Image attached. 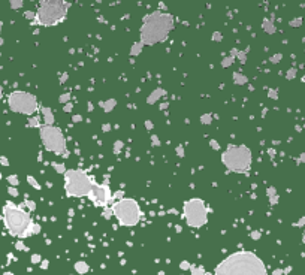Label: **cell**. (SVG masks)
Instances as JSON below:
<instances>
[{"mask_svg":"<svg viewBox=\"0 0 305 275\" xmlns=\"http://www.w3.org/2000/svg\"><path fill=\"white\" fill-rule=\"evenodd\" d=\"M214 275H268V269L257 254L239 250L223 259L215 266Z\"/></svg>","mask_w":305,"mask_h":275,"instance_id":"6da1fadb","label":"cell"},{"mask_svg":"<svg viewBox=\"0 0 305 275\" xmlns=\"http://www.w3.org/2000/svg\"><path fill=\"white\" fill-rule=\"evenodd\" d=\"M3 214V223L6 230L11 236L18 239H26L29 236H33L40 233V224H37L32 220L30 212L24 209V205H17L14 202H5L2 208Z\"/></svg>","mask_w":305,"mask_h":275,"instance_id":"7a4b0ae2","label":"cell"},{"mask_svg":"<svg viewBox=\"0 0 305 275\" xmlns=\"http://www.w3.org/2000/svg\"><path fill=\"white\" fill-rule=\"evenodd\" d=\"M174 26H175V19H174V15H171L169 12L154 11L145 15L142 19L141 30H139L141 42L148 46L163 42L174 30Z\"/></svg>","mask_w":305,"mask_h":275,"instance_id":"3957f363","label":"cell"},{"mask_svg":"<svg viewBox=\"0 0 305 275\" xmlns=\"http://www.w3.org/2000/svg\"><path fill=\"white\" fill-rule=\"evenodd\" d=\"M69 3L64 0H45L39 3V8L36 11V17L32 24L36 26H45L51 27L55 24H60L66 18L69 11Z\"/></svg>","mask_w":305,"mask_h":275,"instance_id":"277c9868","label":"cell"},{"mask_svg":"<svg viewBox=\"0 0 305 275\" xmlns=\"http://www.w3.org/2000/svg\"><path fill=\"white\" fill-rule=\"evenodd\" d=\"M221 163L227 170L232 172H239L244 174L250 170L251 163H253V153L247 145H233L229 144L224 153H221Z\"/></svg>","mask_w":305,"mask_h":275,"instance_id":"5b68a950","label":"cell"},{"mask_svg":"<svg viewBox=\"0 0 305 275\" xmlns=\"http://www.w3.org/2000/svg\"><path fill=\"white\" fill-rule=\"evenodd\" d=\"M64 177V193L68 198H88L93 190L94 178L82 169H69Z\"/></svg>","mask_w":305,"mask_h":275,"instance_id":"8992f818","label":"cell"},{"mask_svg":"<svg viewBox=\"0 0 305 275\" xmlns=\"http://www.w3.org/2000/svg\"><path fill=\"white\" fill-rule=\"evenodd\" d=\"M112 215L118 220V224L123 227H133L141 221V206L133 198H123L111 206Z\"/></svg>","mask_w":305,"mask_h":275,"instance_id":"52a82bcc","label":"cell"},{"mask_svg":"<svg viewBox=\"0 0 305 275\" xmlns=\"http://www.w3.org/2000/svg\"><path fill=\"white\" fill-rule=\"evenodd\" d=\"M184 220L189 227L199 229L208 223V208L200 198H192L182 203Z\"/></svg>","mask_w":305,"mask_h":275,"instance_id":"ba28073f","label":"cell"},{"mask_svg":"<svg viewBox=\"0 0 305 275\" xmlns=\"http://www.w3.org/2000/svg\"><path fill=\"white\" fill-rule=\"evenodd\" d=\"M8 106L12 112L23 114L26 117H33L39 108L37 97L35 94L23 90H15L8 96Z\"/></svg>","mask_w":305,"mask_h":275,"instance_id":"9c48e42d","label":"cell"},{"mask_svg":"<svg viewBox=\"0 0 305 275\" xmlns=\"http://www.w3.org/2000/svg\"><path fill=\"white\" fill-rule=\"evenodd\" d=\"M39 136L47 151H51L57 156H66V138L60 127L42 124L39 129Z\"/></svg>","mask_w":305,"mask_h":275,"instance_id":"30bf717a","label":"cell"},{"mask_svg":"<svg viewBox=\"0 0 305 275\" xmlns=\"http://www.w3.org/2000/svg\"><path fill=\"white\" fill-rule=\"evenodd\" d=\"M88 199L96 206H103L106 208L108 203L112 202V191H111V187L108 184H97L94 181V185H93V190L88 194Z\"/></svg>","mask_w":305,"mask_h":275,"instance_id":"8fae6325","label":"cell"},{"mask_svg":"<svg viewBox=\"0 0 305 275\" xmlns=\"http://www.w3.org/2000/svg\"><path fill=\"white\" fill-rule=\"evenodd\" d=\"M165 94H166V90H163V88H156V90H153V91L148 94V97H147V103H148V105L157 103Z\"/></svg>","mask_w":305,"mask_h":275,"instance_id":"7c38bea8","label":"cell"},{"mask_svg":"<svg viewBox=\"0 0 305 275\" xmlns=\"http://www.w3.org/2000/svg\"><path fill=\"white\" fill-rule=\"evenodd\" d=\"M42 117H43V126H54V114L50 106H42L40 108Z\"/></svg>","mask_w":305,"mask_h":275,"instance_id":"4fadbf2b","label":"cell"},{"mask_svg":"<svg viewBox=\"0 0 305 275\" xmlns=\"http://www.w3.org/2000/svg\"><path fill=\"white\" fill-rule=\"evenodd\" d=\"M73 269H75V272L79 275H84L87 274L90 271V265L87 262H84V260H78L75 265H73Z\"/></svg>","mask_w":305,"mask_h":275,"instance_id":"5bb4252c","label":"cell"},{"mask_svg":"<svg viewBox=\"0 0 305 275\" xmlns=\"http://www.w3.org/2000/svg\"><path fill=\"white\" fill-rule=\"evenodd\" d=\"M99 106L102 108V109L105 111V112H111V111L114 109L115 106H117V100L115 99H108V100H102V102H99Z\"/></svg>","mask_w":305,"mask_h":275,"instance_id":"9a60e30c","label":"cell"},{"mask_svg":"<svg viewBox=\"0 0 305 275\" xmlns=\"http://www.w3.org/2000/svg\"><path fill=\"white\" fill-rule=\"evenodd\" d=\"M232 76H233V82H235L236 85H244V84H247V82H248V78H247L244 74L233 72Z\"/></svg>","mask_w":305,"mask_h":275,"instance_id":"2e32d148","label":"cell"},{"mask_svg":"<svg viewBox=\"0 0 305 275\" xmlns=\"http://www.w3.org/2000/svg\"><path fill=\"white\" fill-rule=\"evenodd\" d=\"M144 46H145V45H144L141 40H139V42H135V43L130 46V55H132V57H136V55H139L141 53H142Z\"/></svg>","mask_w":305,"mask_h":275,"instance_id":"e0dca14e","label":"cell"},{"mask_svg":"<svg viewBox=\"0 0 305 275\" xmlns=\"http://www.w3.org/2000/svg\"><path fill=\"white\" fill-rule=\"evenodd\" d=\"M27 124H29V127L40 129V127H42V124H40V117H39V115L29 117V120H27Z\"/></svg>","mask_w":305,"mask_h":275,"instance_id":"ac0fdd59","label":"cell"},{"mask_svg":"<svg viewBox=\"0 0 305 275\" xmlns=\"http://www.w3.org/2000/svg\"><path fill=\"white\" fill-rule=\"evenodd\" d=\"M199 120H200V123H202L203 126H210V124L213 123V114H211V112H206V114H202Z\"/></svg>","mask_w":305,"mask_h":275,"instance_id":"d6986e66","label":"cell"},{"mask_svg":"<svg viewBox=\"0 0 305 275\" xmlns=\"http://www.w3.org/2000/svg\"><path fill=\"white\" fill-rule=\"evenodd\" d=\"M6 181L9 185H12V187H18L19 185V178H18L17 174H11V175H8L6 177Z\"/></svg>","mask_w":305,"mask_h":275,"instance_id":"ffe728a7","label":"cell"},{"mask_svg":"<svg viewBox=\"0 0 305 275\" xmlns=\"http://www.w3.org/2000/svg\"><path fill=\"white\" fill-rule=\"evenodd\" d=\"M262 27H263V30H265L266 33H275V26H274L269 19H263Z\"/></svg>","mask_w":305,"mask_h":275,"instance_id":"44dd1931","label":"cell"},{"mask_svg":"<svg viewBox=\"0 0 305 275\" xmlns=\"http://www.w3.org/2000/svg\"><path fill=\"white\" fill-rule=\"evenodd\" d=\"M51 166H53V169L57 172V174H61V175H64L66 174V166H64V163H55V162H53L51 163Z\"/></svg>","mask_w":305,"mask_h":275,"instance_id":"7402d4cb","label":"cell"},{"mask_svg":"<svg viewBox=\"0 0 305 275\" xmlns=\"http://www.w3.org/2000/svg\"><path fill=\"white\" fill-rule=\"evenodd\" d=\"M26 180H27L29 185H32L35 190H40V188H42V187H40V184L37 183V180H36L33 175H27V178H26Z\"/></svg>","mask_w":305,"mask_h":275,"instance_id":"603a6c76","label":"cell"},{"mask_svg":"<svg viewBox=\"0 0 305 275\" xmlns=\"http://www.w3.org/2000/svg\"><path fill=\"white\" fill-rule=\"evenodd\" d=\"M205 268L203 266H195V265H192V268H190V274L192 275H205Z\"/></svg>","mask_w":305,"mask_h":275,"instance_id":"cb8c5ba5","label":"cell"},{"mask_svg":"<svg viewBox=\"0 0 305 275\" xmlns=\"http://www.w3.org/2000/svg\"><path fill=\"white\" fill-rule=\"evenodd\" d=\"M71 97H72L71 91H66V93H63V94H60V96H58V102H60V103H63V105H66V103H69V102H71Z\"/></svg>","mask_w":305,"mask_h":275,"instance_id":"d4e9b609","label":"cell"},{"mask_svg":"<svg viewBox=\"0 0 305 275\" xmlns=\"http://www.w3.org/2000/svg\"><path fill=\"white\" fill-rule=\"evenodd\" d=\"M233 61H235V57L226 55V57H223V60H221V66H223V67H229V66L233 64Z\"/></svg>","mask_w":305,"mask_h":275,"instance_id":"484cf974","label":"cell"},{"mask_svg":"<svg viewBox=\"0 0 305 275\" xmlns=\"http://www.w3.org/2000/svg\"><path fill=\"white\" fill-rule=\"evenodd\" d=\"M23 205H24V208H27V209H29L30 212L36 209V202H35V201H32V199H24Z\"/></svg>","mask_w":305,"mask_h":275,"instance_id":"4316f807","label":"cell"},{"mask_svg":"<svg viewBox=\"0 0 305 275\" xmlns=\"http://www.w3.org/2000/svg\"><path fill=\"white\" fill-rule=\"evenodd\" d=\"M9 5H11V9H21L23 6H24V2L23 0H11L9 2Z\"/></svg>","mask_w":305,"mask_h":275,"instance_id":"83f0119b","label":"cell"},{"mask_svg":"<svg viewBox=\"0 0 305 275\" xmlns=\"http://www.w3.org/2000/svg\"><path fill=\"white\" fill-rule=\"evenodd\" d=\"M8 194L11 196V198H18L19 196V191H18L17 187H12V185H8Z\"/></svg>","mask_w":305,"mask_h":275,"instance_id":"f1b7e54d","label":"cell"},{"mask_svg":"<svg viewBox=\"0 0 305 275\" xmlns=\"http://www.w3.org/2000/svg\"><path fill=\"white\" fill-rule=\"evenodd\" d=\"M123 148H124V142H123V141H120V139H118V141H115V142H114V153H115V154H118V153H120Z\"/></svg>","mask_w":305,"mask_h":275,"instance_id":"f546056e","label":"cell"},{"mask_svg":"<svg viewBox=\"0 0 305 275\" xmlns=\"http://www.w3.org/2000/svg\"><path fill=\"white\" fill-rule=\"evenodd\" d=\"M124 198V190H117L115 193H112V201H121Z\"/></svg>","mask_w":305,"mask_h":275,"instance_id":"4dcf8cb0","label":"cell"},{"mask_svg":"<svg viewBox=\"0 0 305 275\" xmlns=\"http://www.w3.org/2000/svg\"><path fill=\"white\" fill-rule=\"evenodd\" d=\"M190 268H192V263H190L189 260L179 262V269H181V271H190Z\"/></svg>","mask_w":305,"mask_h":275,"instance_id":"1f68e13d","label":"cell"},{"mask_svg":"<svg viewBox=\"0 0 305 275\" xmlns=\"http://www.w3.org/2000/svg\"><path fill=\"white\" fill-rule=\"evenodd\" d=\"M30 262H32L33 265H40V262H42V256L37 254V253H35V254H32V257H30Z\"/></svg>","mask_w":305,"mask_h":275,"instance_id":"d6a6232c","label":"cell"},{"mask_svg":"<svg viewBox=\"0 0 305 275\" xmlns=\"http://www.w3.org/2000/svg\"><path fill=\"white\" fill-rule=\"evenodd\" d=\"M236 58H238L241 63H245V61H247V51H238Z\"/></svg>","mask_w":305,"mask_h":275,"instance_id":"836d02e7","label":"cell"},{"mask_svg":"<svg viewBox=\"0 0 305 275\" xmlns=\"http://www.w3.org/2000/svg\"><path fill=\"white\" fill-rule=\"evenodd\" d=\"M102 217H105L106 220H111L112 218V209L111 208H105V211H102Z\"/></svg>","mask_w":305,"mask_h":275,"instance_id":"e575fe53","label":"cell"},{"mask_svg":"<svg viewBox=\"0 0 305 275\" xmlns=\"http://www.w3.org/2000/svg\"><path fill=\"white\" fill-rule=\"evenodd\" d=\"M211 39H213V42H221V40H223V35H221L220 32H214V33L211 35Z\"/></svg>","mask_w":305,"mask_h":275,"instance_id":"d590c367","label":"cell"},{"mask_svg":"<svg viewBox=\"0 0 305 275\" xmlns=\"http://www.w3.org/2000/svg\"><path fill=\"white\" fill-rule=\"evenodd\" d=\"M15 248H17V250H19V251H27V250H29V248H27V247L23 244V241H21V239L15 242Z\"/></svg>","mask_w":305,"mask_h":275,"instance_id":"8d00e7d4","label":"cell"},{"mask_svg":"<svg viewBox=\"0 0 305 275\" xmlns=\"http://www.w3.org/2000/svg\"><path fill=\"white\" fill-rule=\"evenodd\" d=\"M36 17V12H33V11H26L24 12V18H27L29 21H33Z\"/></svg>","mask_w":305,"mask_h":275,"instance_id":"74e56055","label":"cell"},{"mask_svg":"<svg viewBox=\"0 0 305 275\" xmlns=\"http://www.w3.org/2000/svg\"><path fill=\"white\" fill-rule=\"evenodd\" d=\"M210 147L213 148V150H215V151H218L220 150V144L215 139H210Z\"/></svg>","mask_w":305,"mask_h":275,"instance_id":"f35d334b","label":"cell"},{"mask_svg":"<svg viewBox=\"0 0 305 275\" xmlns=\"http://www.w3.org/2000/svg\"><path fill=\"white\" fill-rule=\"evenodd\" d=\"M151 144H153L154 147H160V141H159V136H157V135H153V136H151Z\"/></svg>","mask_w":305,"mask_h":275,"instance_id":"ab89813d","label":"cell"},{"mask_svg":"<svg viewBox=\"0 0 305 275\" xmlns=\"http://www.w3.org/2000/svg\"><path fill=\"white\" fill-rule=\"evenodd\" d=\"M68 79H69V72H63L61 76H60V79H58V82H60V84H64Z\"/></svg>","mask_w":305,"mask_h":275,"instance_id":"60d3db41","label":"cell"},{"mask_svg":"<svg viewBox=\"0 0 305 275\" xmlns=\"http://www.w3.org/2000/svg\"><path fill=\"white\" fill-rule=\"evenodd\" d=\"M250 238L253 239V241H257V239H260V232L259 230H253L250 233Z\"/></svg>","mask_w":305,"mask_h":275,"instance_id":"b9f144b4","label":"cell"},{"mask_svg":"<svg viewBox=\"0 0 305 275\" xmlns=\"http://www.w3.org/2000/svg\"><path fill=\"white\" fill-rule=\"evenodd\" d=\"M175 151H177V156H178V157H181V159L184 157V147H182V145H178Z\"/></svg>","mask_w":305,"mask_h":275,"instance_id":"7bdbcfd3","label":"cell"},{"mask_svg":"<svg viewBox=\"0 0 305 275\" xmlns=\"http://www.w3.org/2000/svg\"><path fill=\"white\" fill-rule=\"evenodd\" d=\"M72 121H73V123H79V121H82V115H81V114H75V115H72Z\"/></svg>","mask_w":305,"mask_h":275,"instance_id":"ee69618b","label":"cell"},{"mask_svg":"<svg viewBox=\"0 0 305 275\" xmlns=\"http://www.w3.org/2000/svg\"><path fill=\"white\" fill-rule=\"evenodd\" d=\"M266 194H268V198L275 196V187H268V188H266Z\"/></svg>","mask_w":305,"mask_h":275,"instance_id":"f6af8a7d","label":"cell"},{"mask_svg":"<svg viewBox=\"0 0 305 275\" xmlns=\"http://www.w3.org/2000/svg\"><path fill=\"white\" fill-rule=\"evenodd\" d=\"M153 127H154L153 121H151V120H145V129L150 132V130H153Z\"/></svg>","mask_w":305,"mask_h":275,"instance_id":"bcb514c9","label":"cell"},{"mask_svg":"<svg viewBox=\"0 0 305 275\" xmlns=\"http://www.w3.org/2000/svg\"><path fill=\"white\" fill-rule=\"evenodd\" d=\"M0 165L2 166H9V160L5 156H0Z\"/></svg>","mask_w":305,"mask_h":275,"instance_id":"7dc6e473","label":"cell"},{"mask_svg":"<svg viewBox=\"0 0 305 275\" xmlns=\"http://www.w3.org/2000/svg\"><path fill=\"white\" fill-rule=\"evenodd\" d=\"M72 109H73V103H72V102H69V103H66V105L63 106V111H64V112H71Z\"/></svg>","mask_w":305,"mask_h":275,"instance_id":"c3c4849f","label":"cell"},{"mask_svg":"<svg viewBox=\"0 0 305 275\" xmlns=\"http://www.w3.org/2000/svg\"><path fill=\"white\" fill-rule=\"evenodd\" d=\"M111 129H112V126H111L109 123H105V124H102V132H105V133L111 132Z\"/></svg>","mask_w":305,"mask_h":275,"instance_id":"681fc988","label":"cell"},{"mask_svg":"<svg viewBox=\"0 0 305 275\" xmlns=\"http://www.w3.org/2000/svg\"><path fill=\"white\" fill-rule=\"evenodd\" d=\"M48 266H50V260H47V259L43 260V259H42V262H40V268H42V269H48Z\"/></svg>","mask_w":305,"mask_h":275,"instance_id":"f907efd6","label":"cell"},{"mask_svg":"<svg viewBox=\"0 0 305 275\" xmlns=\"http://www.w3.org/2000/svg\"><path fill=\"white\" fill-rule=\"evenodd\" d=\"M280 60H281V54H275L274 57H271V61H272V63H278Z\"/></svg>","mask_w":305,"mask_h":275,"instance_id":"816d5d0a","label":"cell"},{"mask_svg":"<svg viewBox=\"0 0 305 275\" xmlns=\"http://www.w3.org/2000/svg\"><path fill=\"white\" fill-rule=\"evenodd\" d=\"M268 96L271 97V99H277V97H278V94H277V91H275V90H269Z\"/></svg>","mask_w":305,"mask_h":275,"instance_id":"f5cc1de1","label":"cell"},{"mask_svg":"<svg viewBox=\"0 0 305 275\" xmlns=\"http://www.w3.org/2000/svg\"><path fill=\"white\" fill-rule=\"evenodd\" d=\"M277 202H278V196H277V194L272 196V198H269V203H271V205H275Z\"/></svg>","mask_w":305,"mask_h":275,"instance_id":"db71d44e","label":"cell"},{"mask_svg":"<svg viewBox=\"0 0 305 275\" xmlns=\"http://www.w3.org/2000/svg\"><path fill=\"white\" fill-rule=\"evenodd\" d=\"M293 75H295V69H290V70L287 72V78H289V79H292V78H293Z\"/></svg>","mask_w":305,"mask_h":275,"instance_id":"11a10c76","label":"cell"},{"mask_svg":"<svg viewBox=\"0 0 305 275\" xmlns=\"http://www.w3.org/2000/svg\"><path fill=\"white\" fill-rule=\"evenodd\" d=\"M238 51H239V50H236V48H232V50H230V55H232V57H236Z\"/></svg>","mask_w":305,"mask_h":275,"instance_id":"9f6ffc18","label":"cell"},{"mask_svg":"<svg viewBox=\"0 0 305 275\" xmlns=\"http://www.w3.org/2000/svg\"><path fill=\"white\" fill-rule=\"evenodd\" d=\"M281 274H283V269H275L272 272V275H281Z\"/></svg>","mask_w":305,"mask_h":275,"instance_id":"6f0895ef","label":"cell"},{"mask_svg":"<svg viewBox=\"0 0 305 275\" xmlns=\"http://www.w3.org/2000/svg\"><path fill=\"white\" fill-rule=\"evenodd\" d=\"M168 106H169V103H161V105H160V109H166Z\"/></svg>","mask_w":305,"mask_h":275,"instance_id":"680465c9","label":"cell"},{"mask_svg":"<svg viewBox=\"0 0 305 275\" xmlns=\"http://www.w3.org/2000/svg\"><path fill=\"white\" fill-rule=\"evenodd\" d=\"M3 275H15L14 272H11V271H6V272H3Z\"/></svg>","mask_w":305,"mask_h":275,"instance_id":"91938a15","label":"cell"},{"mask_svg":"<svg viewBox=\"0 0 305 275\" xmlns=\"http://www.w3.org/2000/svg\"><path fill=\"white\" fill-rule=\"evenodd\" d=\"M2 30H3V21H0V35H2Z\"/></svg>","mask_w":305,"mask_h":275,"instance_id":"94428289","label":"cell"},{"mask_svg":"<svg viewBox=\"0 0 305 275\" xmlns=\"http://www.w3.org/2000/svg\"><path fill=\"white\" fill-rule=\"evenodd\" d=\"M2 94H3V88H2V85H0V99H2Z\"/></svg>","mask_w":305,"mask_h":275,"instance_id":"6125c7cd","label":"cell"},{"mask_svg":"<svg viewBox=\"0 0 305 275\" xmlns=\"http://www.w3.org/2000/svg\"><path fill=\"white\" fill-rule=\"evenodd\" d=\"M3 42H5V40H3V37H0V45H3Z\"/></svg>","mask_w":305,"mask_h":275,"instance_id":"be15d7a7","label":"cell"},{"mask_svg":"<svg viewBox=\"0 0 305 275\" xmlns=\"http://www.w3.org/2000/svg\"><path fill=\"white\" fill-rule=\"evenodd\" d=\"M205 275H213V274H211V272H208V271H206V272H205Z\"/></svg>","mask_w":305,"mask_h":275,"instance_id":"e7e4bbea","label":"cell"},{"mask_svg":"<svg viewBox=\"0 0 305 275\" xmlns=\"http://www.w3.org/2000/svg\"><path fill=\"white\" fill-rule=\"evenodd\" d=\"M2 178H3V175H2V174H0V180H2Z\"/></svg>","mask_w":305,"mask_h":275,"instance_id":"03108f58","label":"cell"}]
</instances>
